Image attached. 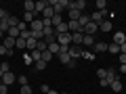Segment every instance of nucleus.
<instances>
[{
  "label": "nucleus",
  "mask_w": 126,
  "mask_h": 94,
  "mask_svg": "<svg viewBox=\"0 0 126 94\" xmlns=\"http://www.w3.org/2000/svg\"><path fill=\"white\" fill-rule=\"evenodd\" d=\"M69 4H72V0H57V2L53 4V11H55V15H61L65 9L69 11Z\"/></svg>",
  "instance_id": "nucleus-1"
},
{
  "label": "nucleus",
  "mask_w": 126,
  "mask_h": 94,
  "mask_svg": "<svg viewBox=\"0 0 126 94\" xmlns=\"http://www.w3.org/2000/svg\"><path fill=\"white\" fill-rule=\"evenodd\" d=\"M57 44L61 46V48H69V46H72V34H59Z\"/></svg>",
  "instance_id": "nucleus-2"
},
{
  "label": "nucleus",
  "mask_w": 126,
  "mask_h": 94,
  "mask_svg": "<svg viewBox=\"0 0 126 94\" xmlns=\"http://www.w3.org/2000/svg\"><path fill=\"white\" fill-rule=\"evenodd\" d=\"M57 57H59V61H61L63 65H65V67H69V63L74 61V59L69 57V48H61V52H59Z\"/></svg>",
  "instance_id": "nucleus-3"
},
{
  "label": "nucleus",
  "mask_w": 126,
  "mask_h": 94,
  "mask_svg": "<svg viewBox=\"0 0 126 94\" xmlns=\"http://www.w3.org/2000/svg\"><path fill=\"white\" fill-rule=\"evenodd\" d=\"M82 52H84V48H82V46H69V57L74 59V61H78V59L82 57Z\"/></svg>",
  "instance_id": "nucleus-4"
},
{
  "label": "nucleus",
  "mask_w": 126,
  "mask_h": 94,
  "mask_svg": "<svg viewBox=\"0 0 126 94\" xmlns=\"http://www.w3.org/2000/svg\"><path fill=\"white\" fill-rule=\"evenodd\" d=\"M42 29H44V21L42 19H34L30 23V31H42Z\"/></svg>",
  "instance_id": "nucleus-5"
},
{
  "label": "nucleus",
  "mask_w": 126,
  "mask_h": 94,
  "mask_svg": "<svg viewBox=\"0 0 126 94\" xmlns=\"http://www.w3.org/2000/svg\"><path fill=\"white\" fill-rule=\"evenodd\" d=\"M46 6H48V0H40V2H36V6H34V15H42Z\"/></svg>",
  "instance_id": "nucleus-6"
},
{
  "label": "nucleus",
  "mask_w": 126,
  "mask_h": 94,
  "mask_svg": "<svg viewBox=\"0 0 126 94\" xmlns=\"http://www.w3.org/2000/svg\"><path fill=\"white\" fill-rule=\"evenodd\" d=\"M82 40H84V31H76V34H72V44L74 46H82Z\"/></svg>",
  "instance_id": "nucleus-7"
},
{
  "label": "nucleus",
  "mask_w": 126,
  "mask_h": 94,
  "mask_svg": "<svg viewBox=\"0 0 126 94\" xmlns=\"http://www.w3.org/2000/svg\"><path fill=\"white\" fill-rule=\"evenodd\" d=\"M94 42H97V38H94V36H86V34H84V40H82V48H93Z\"/></svg>",
  "instance_id": "nucleus-8"
},
{
  "label": "nucleus",
  "mask_w": 126,
  "mask_h": 94,
  "mask_svg": "<svg viewBox=\"0 0 126 94\" xmlns=\"http://www.w3.org/2000/svg\"><path fill=\"white\" fill-rule=\"evenodd\" d=\"M15 82H17V75H15V73H4V77H2V84H4V86H13L15 84Z\"/></svg>",
  "instance_id": "nucleus-9"
},
{
  "label": "nucleus",
  "mask_w": 126,
  "mask_h": 94,
  "mask_svg": "<svg viewBox=\"0 0 126 94\" xmlns=\"http://www.w3.org/2000/svg\"><path fill=\"white\" fill-rule=\"evenodd\" d=\"M124 42H126V34H124V31H116V34H113V44L122 46Z\"/></svg>",
  "instance_id": "nucleus-10"
},
{
  "label": "nucleus",
  "mask_w": 126,
  "mask_h": 94,
  "mask_svg": "<svg viewBox=\"0 0 126 94\" xmlns=\"http://www.w3.org/2000/svg\"><path fill=\"white\" fill-rule=\"evenodd\" d=\"M97 29H99V25H97V23H93V21H90L88 25L84 27V34H86V36H94V34H97Z\"/></svg>",
  "instance_id": "nucleus-11"
},
{
  "label": "nucleus",
  "mask_w": 126,
  "mask_h": 94,
  "mask_svg": "<svg viewBox=\"0 0 126 94\" xmlns=\"http://www.w3.org/2000/svg\"><path fill=\"white\" fill-rule=\"evenodd\" d=\"M107 46H109V44H105V42H94L93 52H94V54H97V52H107Z\"/></svg>",
  "instance_id": "nucleus-12"
},
{
  "label": "nucleus",
  "mask_w": 126,
  "mask_h": 94,
  "mask_svg": "<svg viewBox=\"0 0 126 94\" xmlns=\"http://www.w3.org/2000/svg\"><path fill=\"white\" fill-rule=\"evenodd\" d=\"M84 6H86V0H74L72 4H69V9H76V11H84Z\"/></svg>",
  "instance_id": "nucleus-13"
},
{
  "label": "nucleus",
  "mask_w": 126,
  "mask_h": 94,
  "mask_svg": "<svg viewBox=\"0 0 126 94\" xmlns=\"http://www.w3.org/2000/svg\"><path fill=\"white\" fill-rule=\"evenodd\" d=\"M111 21H109V19H105L103 23H99V31H103V34H107V31H111Z\"/></svg>",
  "instance_id": "nucleus-14"
},
{
  "label": "nucleus",
  "mask_w": 126,
  "mask_h": 94,
  "mask_svg": "<svg viewBox=\"0 0 126 94\" xmlns=\"http://www.w3.org/2000/svg\"><path fill=\"white\" fill-rule=\"evenodd\" d=\"M55 34H69V27H67V23H59L57 27H55Z\"/></svg>",
  "instance_id": "nucleus-15"
},
{
  "label": "nucleus",
  "mask_w": 126,
  "mask_h": 94,
  "mask_svg": "<svg viewBox=\"0 0 126 94\" xmlns=\"http://www.w3.org/2000/svg\"><path fill=\"white\" fill-rule=\"evenodd\" d=\"M2 46H4L6 50H13V48H15V40H13V38H9V36H6L4 40H2Z\"/></svg>",
  "instance_id": "nucleus-16"
},
{
  "label": "nucleus",
  "mask_w": 126,
  "mask_h": 94,
  "mask_svg": "<svg viewBox=\"0 0 126 94\" xmlns=\"http://www.w3.org/2000/svg\"><path fill=\"white\" fill-rule=\"evenodd\" d=\"M113 80H118V71H116L113 67H109V69H107V82H109V86H111Z\"/></svg>",
  "instance_id": "nucleus-17"
},
{
  "label": "nucleus",
  "mask_w": 126,
  "mask_h": 94,
  "mask_svg": "<svg viewBox=\"0 0 126 94\" xmlns=\"http://www.w3.org/2000/svg\"><path fill=\"white\" fill-rule=\"evenodd\" d=\"M109 88H111L113 92H122V88H124V86H122L120 77H118V80H113V82H111V86H109Z\"/></svg>",
  "instance_id": "nucleus-18"
},
{
  "label": "nucleus",
  "mask_w": 126,
  "mask_h": 94,
  "mask_svg": "<svg viewBox=\"0 0 126 94\" xmlns=\"http://www.w3.org/2000/svg\"><path fill=\"white\" fill-rule=\"evenodd\" d=\"M80 17H82V13H80V11H76V9H69V21H78Z\"/></svg>",
  "instance_id": "nucleus-19"
},
{
  "label": "nucleus",
  "mask_w": 126,
  "mask_h": 94,
  "mask_svg": "<svg viewBox=\"0 0 126 94\" xmlns=\"http://www.w3.org/2000/svg\"><path fill=\"white\" fill-rule=\"evenodd\" d=\"M78 23H80V27H82V29H84V27H86V25H88V23H90V15H82V17L78 19Z\"/></svg>",
  "instance_id": "nucleus-20"
},
{
  "label": "nucleus",
  "mask_w": 126,
  "mask_h": 94,
  "mask_svg": "<svg viewBox=\"0 0 126 94\" xmlns=\"http://www.w3.org/2000/svg\"><path fill=\"white\" fill-rule=\"evenodd\" d=\"M34 6H36V2H32V0H25V2H23L25 13H34Z\"/></svg>",
  "instance_id": "nucleus-21"
},
{
  "label": "nucleus",
  "mask_w": 126,
  "mask_h": 94,
  "mask_svg": "<svg viewBox=\"0 0 126 94\" xmlns=\"http://www.w3.org/2000/svg\"><path fill=\"white\" fill-rule=\"evenodd\" d=\"M19 34H21V31H19L17 27H11V29L6 31V36H9V38H13V40H17V38H19Z\"/></svg>",
  "instance_id": "nucleus-22"
},
{
  "label": "nucleus",
  "mask_w": 126,
  "mask_h": 94,
  "mask_svg": "<svg viewBox=\"0 0 126 94\" xmlns=\"http://www.w3.org/2000/svg\"><path fill=\"white\" fill-rule=\"evenodd\" d=\"M82 59H86V61H94L97 54H94L93 50H84V52H82Z\"/></svg>",
  "instance_id": "nucleus-23"
},
{
  "label": "nucleus",
  "mask_w": 126,
  "mask_h": 94,
  "mask_svg": "<svg viewBox=\"0 0 126 94\" xmlns=\"http://www.w3.org/2000/svg\"><path fill=\"white\" fill-rule=\"evenodd\" d=\"M34 19H36V15H34V13H25V15H23V23H27V25H30Z\"/></svg>",
  "instance_id": "nucleus-24"
},
{
  "label": "nucleus",
  "mask_w": 126,
  "mask_h": 94,
  "mask_svg": "<svg viewBox=\"0 0 126 94\" xmlns=\"http://www.w3.org/2000/svg\"><path fill=\"white\" fill-rule=\"evenodd\" d=\"M107 50H109L111 54H120V46H118V44H113V42L107 46Z\"/></svg>",
  "instance_id": "nucleus-25"
},
{
  "label": "nucleus",
  "mask_w": 126,
  "mask_h": 94,
  "mask_svg": "<svg viewBox=\"0 0 126 94\" xmlns=\"http://www.w3.org/2000/svg\"><path fill=\"white\" fill-rule=\"evenodd\" d=\"M15 48L23 50V48H25V40H23V38H17V40H15Z\"/></svg>",
  "instance_id": "nucleus-26"
},
{
  "label": "nucleus",
  "mask_w": 126,
  "mask_h": 94,
  "mask_svg": "<svg viewBox=\"0 0 126 94\" xmlns=\"http://www.w3.org/2000/svg\"><path fill=\"white\" fill-rule=\"evenodd\" d=\"M97 11H107V2L105 0H97Z\"/></svg>",
  "instance_id": "nucleus-27"
},
{
  "label": "nucleus",
  "mask_w": 126,
  "mask_h": 94,
  "mask_svg": "<svg viewBox=\"0 0 126 94\" xmlns=\"http://www.w3.org/2000/svg\"><path fill=\"white\" fill-rule=\"evenodd\" d=\"M42 61H44V63H50V61H53V54H50L48 50H44V52H42Z\"/></svg>",
  "instance_id": "nucleus-28"
},
{
  "label": "nucleus",
  "mask_w": 126,
  "mask_h": 94,
  "mask_svg": "<svg viewBox=\"0 0 126 94\" xmlns=\"http://www.w3.org/2000/svg\"><path fill=\"white\" fill-rule=\"evenodd\" d=\"M50 23H53V27H57L59 23H63V19H61V15H55V17L50 19Z\"/></svg>",
  "instance_id": "nucleus-29"
},
{
  "label": "nucleus",
  "mask_w": 126,
  "mask_h": 94,
  "mask_svg": "<svg viewBox=\"0 0 126 94\" xmlns=\"http://www.w3.org/2000/svg\"><path fill=\"white\" fill-rule=\"evenodd\" d=\"M97 77L99 80H105L107 77V69H97Z\"/></svg>",
  "instance_id": "nucleus-30"
},
{
  "label": "nucleus",
  "mask_w": 126,
  "mask_h": 94,
  "mask_svg": "<svg viewBox=\"0 0 126 94\" xmlns=\"http://www.w3.org/2000/svg\"><path fill=\"white\" fill-rule=\"evenodd\" d=\"M17 82L19 86H27V75H17Z\"/></svg>",
  "instance_id": "nucleus-31"
},
{
  "label": "nucleus",
  "mask_w": 126,
  "mask_h": 94,
  "mask_svg": "<svg viewBox=\"0 0 126 94\" xmlns=\"http://www.w3.org/2000/svg\"><path fill=\"white\" fill-rule=\"evenodd\" d=\"M0 69H2L4 73H9V71H11V65H9L6 61H2V63H0Z\"/></svg>",
  "instance_id": "nucleus-32"
},
{
  "label": "nucleus",
  "mask_w": 126,
  "mask_h": 94,
  "mask_svg": "<svg viewBox=\"0 0 126 94\" xmlns=\"http://www.w3.org/2000/svg\"><path fill=\"white\" fill-rule=\"evenodd\" d=\"M23 63H25V65H34V59H32V54H23Z\"/></svg>",
  "instance_id": "nucleus-33"
},
{
  "label": "nucleus",
  "mask_w": 126,
  "mask_h": 94,
  "mask_svg": "<svg viewBox=\"0 0 126 94\" xmlns=\"http://www.w3.org/2000/svg\"><path fill=\"white\" fill-rule=\"evenodd\" d=\"M19 90H21V94H32V86H30V84H27V86H21Z\"/></svg>",
  "instance_id": "nucleus-34"
},
{
  "label": "nucleus",
  "mask_w": 126,
  "mask_h": 94,
  "mask_svg": "<svg viewBox=\"0 0 126 94\" xmlns=\"http://www.w3.org/2000/svg\"><path fill=\"white\" fill-rule=\"evenodd\" d=\"M34 65H36L38 71H44V67H46V63H44V61H38V63H34Z\"/></svg>",
  "instance_id": "nucleus-35"
},
{
  "label": "nucleus",
  "mask_w": 126,
  "mask_h": 94,
  "mask_svg": "<svg viewBox=\"0 0 126 94\" xmlns=\"http://www.w3.org/2000/svg\"><path fill=\"white\" fill-rule=\"evenodd\" d=\"M6 92H9V86H4L2 82H0V94H6Z\"/></svg>",
  "instance_id": "nucleus-36"
},
{
  "label": "nucleus",
  "mask_w": 126,
  "mask_h": 94,
  "mask_svg": "<svg viewBox=\"0 0 126 94\" xmlns=\"http://www.w3.org/2000/svg\"><path fill=\"white\" fill-rule=\"evenodd\" d=\"M48 90H50V88H48L46 84H42V86H40V92H42V94H48Z\"/></svg>",
  "instance_id": "nucleus-37"
},
{
  "label": "nucleus",
  "mask_w": 126,
  "mask_h": 94,
  "mask_svg": "<svg viewBox=\"0 0 126 94\" xmlns=\"http://www.w3.org/2000/svg\"><path fill=\"white\" fill-rule=\"evenodd\" d=\"M6 17H9V13H6L4 9H0V21H2V19H6Z\"/></svg>",
  "instance_id": "nucleus-38"
},
{
  "label": "nucleus",
  "mask_w": 126,
  "mask_h": 94,
  "mask_svg": "<svg viewBox=\"0 0 126 94\" xmlns=\"http://www.w3.org/2000/svg\"><path fill=\"white\" fill-rule=\"evenodd\" d=\"M99 84L103 86V88H109V82H107V77H105V80H99Z\"/></svg>",
  "instance_id": "nucleus-39"
},
{
  "label": "nucleus",
  "mask_w": 126,
  "mask_h": 94,
  "mask_svg": "<svg viewBox=\"0 0 126 94\" xmlns=\"http://www.w3.org/2000/svg\"><path fill=\"white\" fill-rule=\"evenodd\" d=\"M120 57V65H126V54H118Z\"/></svg>",
  "instance_id": "nucleus-40"
},
{
  "label": "nucleus",
  "mask_w": 126,
  "mask_h": 94,
  "mask_svg": "<svg viewBox=\"0 0 126 94\" xmlns=\"http://www.w3.org/2000/svg\"><path fill=\"white\" fill-rule=\"evenodd\" d=\"M6 52H9V50H6L2 44H0V54H2V57H6Z\"/></svg>",
  "instance_id": "nucleus-41"
},
{
  "label": "nucleus",
  "mask_w": 126,
  "mask_h": 94,
  "mask_svg": "<svg viewBox=\"0 0 126 94\" xmlns=\"http://www.w3.org/2000/svg\"><path fill=\"white\" fill-rule=\"evenodd\" d=\"M120 54H126V42H124V44L120 46Z\"/></svg>",
  "instance_id": "nucleus-42"
},
{
  "label": "nucleus",
  "mask_w": 126,
  "mask_h": 94,
  "mask_svg": "<svg viewBox=\"0 0 126 94\" xmlns=\"http://www.w3.org/2000/svg\"><path fill=\"white\" fill-rule=\"evenodd\" d=\"M120 73H126V65H120Z\"/></svg>",
  "instance_id": "nucleus-43"
},
{
  "label": "nucleus",
  "mask_w": 126,
  "mask_h": 94,
  "mask_svg": "<svg viewBox=\"0 0 126 94\" xmlns=\"http://www.w3.org/2000/svg\"><path fill=\"white\" fill-rule=\"evenodd\" d=\"M4 38H6V34H4V31H0V40H4Z\"/></svg>",
  "instance_id": "nucleus-44"
},
{
  "label": "nucleus",
  "mask_w": 126,
  "mask_h": 94,
  "mask_svg": "<svg viewBox=\"0 0 126 94\" xmlns=\"http://www.w3.org/2000/svg\"><path fill=\"white\" fill-rule=\"evenodd\" d=\"M2 77H4V71H2V69H0V82H2Z\"/></svg>",
  "instance_id": "nucleus-45"
},
{
  "label": "nucleus",
  "mask_w": 126,
  "mask_h": 94,
  "mask_svg": "<svg viewBox=\"0 0 126 94\" xmlns=\"http://www.w3.org/2000/svg\"><path fill=\"white\" fill-rule=\"evenodd\" d=\"M48 94H61V92H55V90H48Z\"/></svg>",
  "instance_id": "nucleus-46"
},
{
  "label": "nucleus",
  "mask_w": 126,
  "mask_h": 94,
  "mask_svg": "<svg viewBox=\"0 0 126 94\" xmlns=\"http://www.w3.org/2000/svg\"><path fill=\"white\" fill-rule=\"evenodd\" d=\"M61 94H67V92H61Z\"/></svg>",
  "instance_id": "nucleus-47"
}]
</instances>
